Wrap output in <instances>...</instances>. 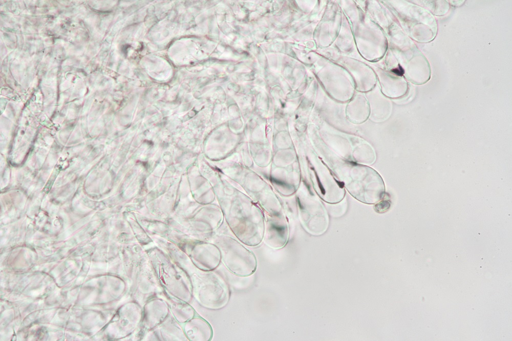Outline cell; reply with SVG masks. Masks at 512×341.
Wrapping results in <instances>:
<instances>
[{
	"mask_svg": "<svg viewBox=\"0 0 512 341\" xmlns=\"http://www.w3.org/2000/svg\"><path fill=\"white\" fill-rule=\"evenodd\" d=\"M219 202L224 219L230 230L242 243L257 246L262 241L265 214L249 196L232 188L223 189Z\"/></svg>",
	"mask_w": 512,
	"mask_h": 341,
	"instance_id": "obj_1",
	"label": "cell"
},
{
	"mask_svg": "<svg viewBox=\"0 0 512 341\" xmlns=\"http://www.w3.org/2000/svg\"><path fill=\"white\" fill-rule=\"evenodd\" d=\"M289 226L284 212L276 215L265 214V227L263 241L268 247L281 249L287 243Z\"/></svg>",
	"mask_w": 512,
	"mask_h": 341,
	"instance_id": "obj_4",
	"label": "cell"
},
{
	"mask_svg": "<svg viewBox=\"0 0 512 341\" xmlns=\"http://www.w3.org/2000/svg\"><path fill=\"white\" fill-rule=\"evenodd\" d=\"M392 71L394 73H395V74H396L397 75H398V76H402L403 74V73H404L403 70L402 69V68L400 66H399V67L398 68H395V69H394L392 70Z\"/></svg>",
	"mask_w": 512,
	"mask_h": 341,
	"instance_id": "obj_7",
	"label": "cell"
},
{
	"mask_svg": "<svg viewBox=\"0 0 512 341\" xmlns=\"http://www.w3.org/2000/svg\"><path fill=\"white\" fill-rule=\"evenodd\" d=\"M297 207L301 222L310 233L318 236L326 230L329 223L326 211L319 199L297 197Z\"/></svg>",
	"mask_w": 512,
	"mask_h": 341,
	"instance_id": "obj_3",
	"label": "cell"
},
{
	"mask_svg": "<svg viewBox=\"0 0 512 341\" xmlns=\"http://www.w3.org/2000/svg\"><path fill=\"white\" fill-rule=\"evenodd\" d=\"M206 281L204 290V303L214 309L224 307L230 297L229 287L225 280L219 274L212 273L207 276Z\"/></svg>",
	"mask_w": 512,
	"mask_h": 341,
	"instance_id": "obj_5",
	"label": "cell"
},
{
	"mask_svg": "<svg viewBox=\"0 0 512 341\" xmlns=\"http://www.w3.org/2000/svg\"><path fill=\"white\" fill-rule=\"evenodd\" d=\"M391 203L387 200H380L374 205L375 210L378 213L387 211L390 208Z\"/></svg>",
	"mask_w": 512,
	"mask_h": 341,
	"instance_id": "obj_6",
	"label": "cell"
},
{
	"mask_svg": "<svg viewBox=\"0 0 512 341\" xmlns=\"http://www.w3.org/2000/svg\"><path fill=\"white\" fill-rule=\"evenodd\" d=\"M217 246L224 265L233 274L246 277L255 271L257 260L254 254L236 239L229 236H220Z\"/></svg>",
	"mask_w": 512,
	"mask_h": 341,
	"instance_id": "obj_2",
	"label": "cell"
}]
</instances>
